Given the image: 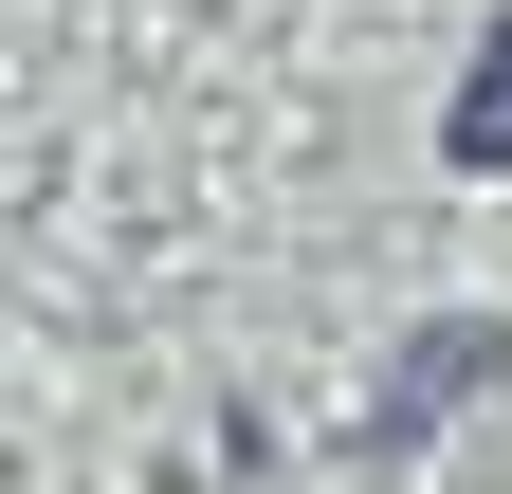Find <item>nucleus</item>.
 Returning a JSON list of instances; mask_svg holds the SVG:
<instances>
[{
  "label": "nucleus",
  "instance_id": "obj_1",
  "mask_svg": "<svg viewBox=\"0 0 512 494\" xmlns=\"http://www.w3.org/2000/svg\"><path fill=\"white\" fill-rule=\"evenodd\" d=\"M439 165H476V183L512 165V19L476 37V74H458V110H439Z\"/></svg>",
  "mask_w": 512,
  "mask_h": 494
}]
</instances>
